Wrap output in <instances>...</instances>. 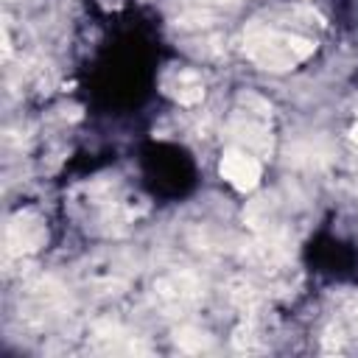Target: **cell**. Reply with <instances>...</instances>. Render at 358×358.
I'll use <instances>...</instances> for the list:
<instances>
[{
	"label": "cell",
	"instance_id": "cell-3",
	"mask_svg": "<svg viewBox=\"0 0 358 358\" xmlns=\"http://www.w3.org/2000/svg\"><path fill=\"white\" fill-rule=\"evenodd\" d=\"M352 140H355V143H358V126H355V129H352Z\"/></svg>",
	"mask_w": 358,
	"mask_h": 358
},
{
	"label": "cell",
	"instance_id": "cell-2",
	"mask_svg": "<svg viewBox=\"0 0 358 358\" xmlns=\"http://www.w3.org/2000/svg\"><path fill=\"white\" fill-rule=\"evenodd\" d=\"M221 176L235 187V190H255L257 182H260V165L252 154L241 151V148H229L224 157H221Z\"/></svg>",
	"mask_w": 358,
	"mask_h": 358
},
{
	"label": "cell",
	"instance_id": "cell-1",
	"mask_svg": "<svg viewBox=\"0 0 358 358\" xmlns=\"http://www.w3.org/2000/svg\"><path fill=\"white\" fill-rule=\"evenodd\" d=\"M310 53H313V42L294 34L255 31L246 39V56L263 70H291Z\"/></svg>",
	"mask_w": 358,
	"mask_h": 358
}]
</instances>
